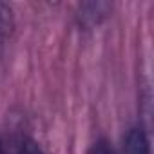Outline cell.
Returning a JSON list of instances; mask_svg holds the SVG:
<instances>
[{"label":"cell","instance_id":"cell-1","mask_svg":"<svg viewBox=\"0 0 154 154\" xmlns=\"http://www.w3.org/2000/svg\"><path fill=\"white\" fill-rule=\"evenodd\" d=\"M123 152L125 154H150L149 140L141 129H131L123 140Z\"/></svg>","mask_w":154,"mask_h":154},{"label":"cell","instance_id":"cell-2","mask_svg":"<svg viewBox=\"0 0 154 154\" xmlns=\"http://www.w3.org/2000/svg\"><path fill=\"white\" fill-rule=\"evenodd\" d=\"M18 154H42V150H40V147L35 141H26Z\"/></svg>","mask_w":154,"mask_h":154}]
</instances>
